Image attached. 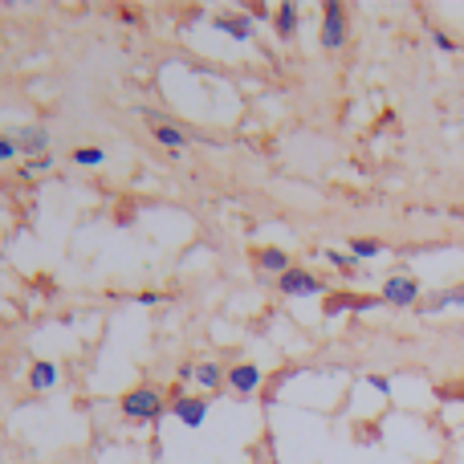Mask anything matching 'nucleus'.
<instances>
[{"mask_svg": "<svg viewBox=\"0 0 464 464\" xmlns=\"http://www.w3.org/2000/svg\"><path fill=\"white\" fill-rule=\"evenodd\" d=\"M122 411H127L130 420H155L163 411V400L155 387H135V392L122 395Z\"/></svg>", "mask_w": 464, "mask_h": 464, "instance_id": "nucleus-1", "label": "nucleus"}, {"mask_svg": "<svg viewBox=\"0 0 464 464\" xmlns=\"http://www.w3.org/2000/svg\"><path fill=\"white\" fill-rule=\"evenodd\" d=\"M322 45L326 49H343V41H346V21H343V5H334L330 0L326 8H322Z\"/></svg>", "mask_w": 464, "mask_h": 464, "instance_id": "nucleus-2", "label": "nucleus"}, {"mask_svg": "<svg viewBox=\"0 0 464 464\" xmlns=\"http://www.w3.org/2000/svg\"><path fill=\"white\" fill-rule=\"evenodd\" d=\"M281 294H289V297H318L322 294V281L314 277V273H305V269H289V273H281Z\"/></svg>", "mask_w": 464, "mask_h": 464, "instance_id": "nucleus-3", "label": "nucleus"}, {"mask_svg": "<svg viewBox=\"0 0 464 464\" xmlns=\"http://www.w3.org/2000/svg\"><path fill=\"white\" fill-rule=\"evenodd\" d=\"M383 302H392V305H416L420 302V281L416 277H392V281H383Z\"/></svg>", "mask_w": 464, "mask_h": 464, "instance_id": "nucleus-4", "label": "nucleus"}, {"mask_svg": "<svg viewBox=\"0 0 464 464\" xmlns=\"http://www.w3.org/2000/svg\"><path fill=\"white\" fill-rule=\"evenodd\" d=\"M13 143H16V151L37 155V151H45V147H49V135H45V127H21L13 135ZM37 160H41V155H37Z\"/></svg>", "mask_w": 464, "mask_h": 464, "instance_id": "nucleus-5", "label": "nucleus"}, {"mask_svg": "<svg viewBox=\"0 0 464 464\" xmlns=\"http://www.w3.org/2000/svg\"><path fill=\"white\" fill-rule=\"evenodd\" d=\"M171 411H176V420H184L188 428H200V424H204V411H208V403H204V400H188V395H184V400L171 403Z\"/></svg>", "mask_w": 464, "mask_h": 464, "instance_id": "nucleus-6", "label": "nucleus"}, {"mask_svg": "<svg viewBox=\"0 0 464 464\" xmlns=\"http://www.w3.org/2000/svg\"><path fill=\"white\" fill-rule=\"evenodd\" d=\"M212 24H217L220 33H228V37H237V41H248V37H253V24H248L245 16H217Z\"/></svg>", "mask_w": 464, "mask_h": 464, "instance_id": "nucleus-7", "label": "nucleus"}, {"mask_svg": "<svg viewBox=\"0 0 464 464\" xmlns=\"http://www.w3.org/2000/svg\"><path fill=\"white\" fill-rule=\"evenodd\" d=\"M228 383L237 387V392H256V387H261V371L256 367H232Z\"/></svg>", "mask_w": 464, "mask_h": 464, "instance_id": "nucleus-8", "label": "nucleus"}, {"mask_svg": "<svg viewBox=\"0 0 464 464\" xmlns=\"http://www.w3.org/2000/svg\"><path fill=\"white\" fill-rule=\"evenodd\" d=\"M256 265H261L265 273H289V256L281 253V248H261V253H256Z\"/></svg>", "mask_w": 464, "mask_h": 464, "instance_id": "nucleus-9", "label": "nucleus"}, {"mask_svg": "<svg viewBox=\"0 0 464 464\" xmlns=\"http://www.w3.org/2000/svg\"><path fill=\"white\" fill-rule=\"evenodd\" d=\"M155 139H160L163 147H171V151H179V147H188V135L184 130H176V127H168V122H155Z\"/></svg>", "mask_w": 464, "mask_h": 464, "instance_id": "nucleus-10", "label": "nucleus"}, {"mask_svg": "<svg viewBox=\"0 0 464 464\" xmlns=\"http://www.w3.org/2000/svg\"><path fill=\"white\" fill-rule=\"evenodd\" d=\"M273 24H277V33L289 41L297 33V8L294 5H277V21H273Z\"/></svg>", "mask_w": 464, "mask_h": 464, "instance_id": "nucleus-11", "label": "nucleus"}, {"mask_svg": "<svg viewBox=\"0 0 464 464\" xmlns=\"http://www.w3.org/2000/svg\"><path fill=\"white\" fill-rule=\"evenodd\" d=\"M53 379H57V367H53V362H37V367H33V379H29V383L37 387V392H45V387H53Z\"/></svg>", "mask_w": 464, "mask_h": 464, "instance_id": "nucleus-12", "label": "nucleus"}, {"mask_svg": "<svg viewBox=\"0 0 464 464\" xmlns=\"http://www.w3.org/2000/svg\"><path fill=\"white\" fill-rule=\"evenodd\" d=\"M444 305H464V285H460V289H452V294H436L432 302H428V314L444 310Z\"/></svg>", "mask_w": 464, "mask_h": 464, "instance_id": "nucleus-13", "label": "nucleus"}, {"mask_svg": "<svg viewBox=\"0 0 464 464\" xmlns=\"http://www.w3.org/2000/svg\"><path fill=\"white\" fill-rule=\"evenodd\" d=\"M73 160H78V163H86V168H98V163H102L106 155L98 151V147H78V151H73Z\"/></svg>", "mask_w": 464, "mask_h": 464, "instance_id": "nucleus-14", "label": "nucleus"}, {"mask_svg": "<svg viewBox=\"0 0 464 464\" xmlns=\"http://www.w3.org/2000/svg\"><path fill=\"white\" fill-rule=\"evenodd\" d=\"M196 379H200L204 387H220V367H212V362H204V367H196Z\"/></svg>", "mask_w": 464, "mask_h": 464, "instance_id": "nucleus-15", "label": "nucleus"}, {"mask_svg": "<svg viewBox=\"0 0 464 464\" xmlns=\"http://www.w3.org/2000/svg\"><path fill=\"white\" fill-rule=\"evenodd\" d=\"M379 248H383L379 240H351V253H354V256H375Z\"/></svg>", "mask_w": 464, "mask_h": 464, "instance_id": "nucleus-16", "label": "nucleus"}, {"mask_svg": "<svg viewBox=\"0 0 464 464\" xmlns=\"http://www.w3.org/2000/svg\"><path fill=\"white\" fill-rule=\"evenodd\" d=\"M432 41H436V45L444 49V53H452V49H457V41H452L449 33H440V29H432Z\"/></svg>", "mask_w": 464, "mask_h": 464, "instance_id": "nucleus-17", "label": "nucleus"}, {"mask_svg": "<svg viewBox=\"0 0 464 464\" xmlns=\"http://www.w3.org/2000/svg\"><path fill=\"white\" fill-rule=\"evenodd\" d=\"M13 155H16V143H13V139H5V135H0V163H5V160H13Z\"/></svg>", "mask_w": 464, "mask_h": 464, "instance_id": "nucleus-18", "label": "nucleus"}, {"mask_svg": "<svg viewBox=\"0 0 464 464\" xmlns=\"http://www.w3.org/2000/svg\"><path fill=\"white\" fill-rule=\"evenodd\" d=\"M163 294H139V305H160Z\"/></svg>", "mask_w": 464, "mask_h": 464, "instance_id": "nucleus-19", "label": "nucleus"}, {"mask_svg": "<svg viewBox=\"0 0 464 464\" xmlns=\"http://www.w3.org/2000/svg\"><path fill=\"white\" fill-rule=\"evenodd\" d=\"M326 256L338 265V269H351V256H343V253H326Z\"/></svg>", "mask_w": 464, "mask_h": 464, "instance_id": "nucleus-20", "label": "nucleus"}, {"mask_svg": "<svg viewBox=\"0 0 464 464\" xmlns=\"http://www.w3.org/2000/svg\"><path fill=\"white\" fill-rule=\"evenodd\" d=\"M45 168H49V155H41V160H33L24 171H45Z\"/></svg>", "mask_w": 464, "mask_h": 464, "instance_id": "nucleus-21", "label": "nucleus"}]
</instances>
